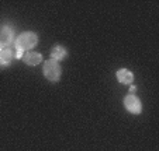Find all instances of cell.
Masks as SVG:
<instances>
[{
  "mask_svg": "<svg viewBox=\"0 0 159 151\" xmlns=\"http://www.w3.org/2000/svg\"><path fill=\"white\" fill-rule=\"evenodd\" d=\"M38 42V36H37L35 32H23L18 35V38L14 41V48H16V57L20 59L21 55L24 50H28L31 48H34Z\"/></svg>",
  "mask_w": 159,
  "mask_h": 151,
  "instance_id": "obj_1",
  "label": "cell"
},
{
  "mask_svg": "<svg viewBox=\"0 0 159 151\" xmlns=\"http://www.w3.org/2000/svg\"><path fill=\"white\" fill-rule=\"evenodd\" d=\"M42 71H44L45 78H48V80L52 81V83H57V81H59V78H61L62 69H61V65L57 62V60L51 59V60H47V62L44 63Z\"/></svg>",
  "mask_w": 159,
  "mask_h": 151,
  "instance_id": "obj_2",
  "label": "cell"
},
{
  "mask_svg": "<svg viewBox=\"0 0 159 151\" xmlns=\"http://www.w3.org/2000/svg\"><path fill=\"white\" fill-rule=\"evenodd\" d=\"M124 107L127 108V111H129V112L134 113V115H138V113H141V111H142L141 101L132 94H129L125 97V99H124Z\"/></svg>",
  "mask_w": 159,
  "mask_h": 151,
  "instance_id": "obj_3",
  "label": "cell"
},
{
  "mask_svg": "<svg viewBox=\"0 0 159 151\" xmlns=\"http://www.w3.org/2000/svg\"><path fill=\"white\" fill-rule=\"evenodd\" d=\"M14 52L16 50L10 49V48H3V50L0 52V67H7L13 62Z\"/></svg>",
  "mask_w": 159,
  "mask_h": 151,
  "instance_id": "obj_4",
  "label": "cell"
},
{
  "mask_svg": "<svg viewBox=\"0 0 159 151\" xmlns=\"http://www.w3.org/2000/svg\"><path fill=\"white\" fill-rule=\"evenodd\" d=\"M13 35L14 32L10 27H2L0 28V44L7 48L13 42Z\"/></svg>",
  "mask_w": 159,
  "mask_h": 151,
  "instance_id": "obj_5",
  "label": "cell"
},
{
  "mask_svg": "<svg viewBox=\"0 0 159 151\" xmlns=\"http://www.w3.org/2000/svg\"><path fill=\"white\" fill-rule=\"evenodd\" d=\"M24 63L28 66H37L38 63L42 62V55L38 53V52H27L24 55Z\"/></svg>",
  "mask_w": 159,
  "mask_h": 151,
  "instance_id": "obj_6",
  "label": "cell"
},
{
  "mask_svg": "<svg viewBox=\"0 0 159 151\" xmlns=\"http://www.w3.org/2000/svg\"><path fill=\"white\" fill-rule=\"evenodd\" d=\"M117 80L120 81L121 84H131L134 81V76L129 70L127 69H121V70L117 71Z\"/></svg>",
  "mask_w": 159,
  "mask_h": 151,
  "instance_id": "obj_7",
  "label": "cell"
},
{
  "mask_svg": "<svg viewBox=\"0 0 159 151\" xmlns=\"http://www.w3.org/2000/svg\"><path fill=\"white\" fill-rule=\"evenodd\" d=\"M66 53H68V50H66L65 48L61 46V45H57V46H54L51 50V57H52V60L59 62L63 57H66Z\"/></svg>",
  "mask_w": 159,
  "mask_h": 151,
  "instance_id": "obj_8",
  "label": "cell"
},
{
  "mask_svg": "<svg viewBox=\"0 0 159 151\" xmlns=\"http://www.w3.org/2000/svg\"><path fill=\"white\" fill-rule=\"evenodd\" d=\"M2 50H3V45L0 44V52H2Z\"/></svg>",
  "mask_w": 159,
  "mask_h": 151,
  "instance_id": "obj_9",
  "label": "cell"
}]
</instances>
